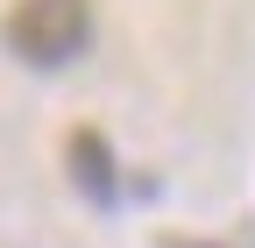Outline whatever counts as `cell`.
Masks as SVG:
<instances>
[{"label":"cell","instance_id":"3957f363","mask_svg":"<svg viewBox=\"0 0 255 248\" xmlns=\"http://www.w3.org/2000/svg\"><path fill=\"white\" fill-rule=\"evenodd\" d=\"M163 248H206V241H163Z\"/></svg>","mask_w":255,"mask_h":248},{"label":"cell","instance_id":"6da1fadb","mask_svg":"<svg viewBox=\"0 0 255 248\" xmlns=\"http://www.w3.org/2000/svg\"><path fill=\"white\" fill-rule=\"evenodd\" d=\"M0 36L28 71H64L92 43V0H14Z\"/></svg>","mask_w":255,"mask_h":248},{"label":"cell","instance_id":"7a4b0ae2","mask_svg":"<svg viewBox=\"0 0 255 248\" xmlns=\"http://www.w3.org/2000/svg\"><path fill=\"white\" fill-rule=\"evenodd\" d=\"M64 163H71V184L92 206H114L121 199V170H114V149H107L100 128H78L71 142H64Z\"/></svg>","mask_w":255,"mask_h":248}]
</instances>
